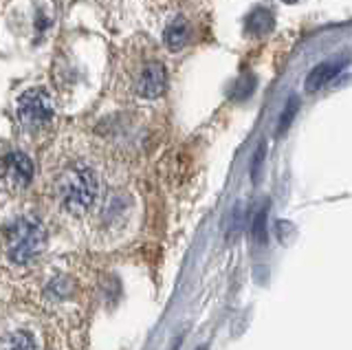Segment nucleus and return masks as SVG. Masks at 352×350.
<instances>
[{
  "instance_id": "f257e3e1",
  "label": "nucleus",
  "mask_w": 352,
  "mask_h": 350,
  "mask_svg": "<svg viewBox=\"0 0 352 350\" xmlns=\"http://www.w3.org/2000/svg\"><path fill=\"white\" fill-rule=\"evenodd\" d=\"M55 194L66 214L82 218L93 212L99 199V181L97 174L82 163L64 168L55 181Z\"/></svg>"
},
{
  "instance_id": "f03ea898",
  "label": "nucleus",
  "mask_w": 352,
  "mask_h": 350,
  "mask_svg": "<svg viewBox=\"0 0 352 350\" xmlns=\"http://www.w3.org/2000/svg\"><path fill=\"white\" fill-rule=\"evenodd\" d=\"M47 247V232L36 218H18L5 238V258L14 267H27L38 260Z\"/></svg>"
},
{
  "instance_id": "7ed1b4c3",
  "label": "nucleus",
  "mask_w": 352,
  "mask_h": 350,
  "mask_svg": "<svg viewBox=\"0 0 352 350\" xmlns=\"http://www.w3.org/2000/svg\"><path fill=\"white\" fill-rule=\"evenodd\" d=\"M18 117L20 122L25 124L29 130H38L44 128L53 117V102L51 97L36 89V91H27L25 95H20L18 100Z\"/></svg>"
},
{
  "instance_id": "20e7f679",
  "label": "nucleus",
  "mask_w": 352,
  "mask_h": 350,
  "mask_svg": "<svg viewBox=\"0 0 352 350\" xmlns=\"http://www.w3.org/2000/svg\"><path fill=\"white\" fill-rule=\"evenodd\" d=\"M165 86H168V78H165V69L159 62H150L141 69L135 91L143 100H154V97H161L165 93Z\"/></svg>"
},
{
  "instance_id": "39448f33",
  "label": "nucleus",
  "mask_w": 352,
  "mask_h": 350,
  "mask_svg": "<svg viewBox=\"0 0 352 350\" xmlns=\"http://www.w3.org/2000/svg\"><path fill=\"white\" fill-rule=\"evenodd\" d=\"M5 179L11 188L25 190L33 179V163L25 152H9L5 157Z\"/></svg>"
},
{
  "instance_id": "423d86ee",
  "label": "nucleus",
  "mask_w": 352,
  "mask_h": 350,
  "mask_svg": "<svg viewBox=\"0 0 352 350\" xmlns=\"http://www.w3.org/2000/svg\"><path fill=\"white\" fill-rule=\"evenodd\" d=\"M344 67H346V62H341V60H328V62L317 64L306 78V84H304L306 93H317V91L326 89V86L344 71Z\"/></svg>"
},
{
  "instance_id": "0eeeda50",
  "label": "nucleus",
  "mask_w": 352,
  "mask_h": 350,
  "mask_svg": "<svg viewBox=\"0 0 352 350\" xmlns=\"http://www.w3.org/2000/svg\"><path fill=\"white\" fill-rule=\"evenodd\" d=\"M187 40H190V27L183 18L172 20L163 31V42L170 51H181L187 45Z\"/></svg>"
},
{
  "instance_id": "6e6552de",
  "label": "nucleus",
  "mask_w": 352,
  "mask_h": 350,
  "mask_svg": "<svg viewBox=\"0 0 352 350\" xmlns=\"http://www.w3.org/2000/svg\"><path fill=\"white\" fill-rule=\"evenodd\" d=\"M0 350H38L36 339L27 331H11L0 339Z\"/></svg>"
},
{
  "instance_id": "1a4fd4ad",
  "label": "nucleus",
  "mask_w": 352,
  "mask_h": 350,
  "mask_svg": "<svg viewBox=\"0 0 352 350\" xmlns=\"http://www.w3.org/2000/svg\"><path fill=\"white\" fill-rule=\"evenodd\" d=\"M273 29V16L267 9H256L249 18H247V31L251 36H264Z\"/></svg>"
},
{
  "instance_id": "9d476101",
  "label": "nucleus",
  "mask_w": 352,
  "mask_h": 350,
  "mask_svg": "<svg viewBox=\"0 0 352 350\" xmlns=\"http://www.w3.org/2000/svg\"><path fill=\"white\" fill-rule=\"evenodd\" d=\"M297 115V100L295 97H291L289 100V106L284 108V113H282V117H280V124H278V135H282V133H286L289 130V126H291V122H293V117Z\"/></svg>"
},
{
  "instance_id": "9b49d317",
  "label": "nucleus",
  "mask_w": 352,
  "mask_h": 350,
  "mask_svg": "<svg viewBox=\"0 0 352 350\" xmlns=\"http://www.w3.org/2000/svg\"><path fill=\"white\" fill-rule=\"evenodd\" d=\"M267 207L260 210V214L256 216V221H253V236H256L258 243H264L267 240Z\"/></svg>"
},
{
  "instance_id": "f8f14e48",
  "label": "nucleus",
  "mask_w": 352,
  "mask_h": 350,
  "mask_svg": "<svg viewBox=\"0 0 352 350\" xmlns=\"http://www.w3.org/2000/svg\"><path fill=\"white\" fill-rule=\"evenodd\" d=\"M262 155H264V146L258 150V155H256V161H253V179L258 177V168H260V161H262Z\"/></svg>"
},
{
  "instance_id": "ddd939ff",
  "label": "nucleus",
  "mask_w": 352,
  "mask_h": 350,
  "mask_svg": "<svg viewBox=\"0 0 352 350\" xmlns=\"http://www.w3.org/2000/svg\"><path fill=\"white\" fill-rule=\"evenodd\" d=\"M284 3H289V5H295V3H300V0H284Z\"/></svg>"
},
{
  "instance_id": "4468645a",
  "label": "nucleus",
  "mask_w": 352,
  "mask_h": 350,
  "mask_svg": "<svg viewBox=\"0 0 352 350\" xmlns=\"http://www.w3.org/2000/svg\"><path fill=\"white\" fill-rule=\"evenodd\" d=\"M198 350H207V348H205V346H201V348H198Z\"/></svg>"
}]
</instances>
